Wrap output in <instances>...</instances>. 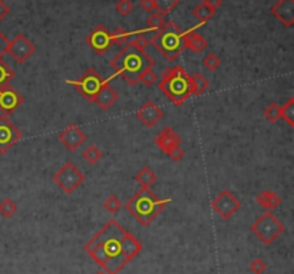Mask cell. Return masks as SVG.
<instances>
[{
  "label": "cell",
  "instance_id": "1",
  "mask_svg": "<svg viewBox=\"0 0 294 274\" xmlns=\"http://www.w3.org/2000/svg\"><path fill=\"white\" fill-rule=\"evenodd\" d=\"M84 250L106 274H119L142 251V244L116 220H109L85 244Z\"/></svg>",
  "mask_w": 294,
  "mask_h": 274
},
{
  "label": "cell",
  "instance_id": "2",
  "mask_svg": "<svg viewBox=\"0 0 294 274\" xmlns=\"http://www.w3.org/2000/svg\"><path fill=\"white\" fill-rule=\"evenodd\" d=\"M111 66L116 75H119L129 85H136L139 82V76L147 70L155 66V61L147 52L138 50L132 42H128L112 58Z\"/></svg>",
  "mask_w": 294,
  "mask_h": 274
},
{
  "label": "cell",
  "instance_id": "3",
  "mask_svg": "<svg viewBox=\"0 0 294 274\" xmlns=\"http://www.w3.org/2000/svg\"><path fill=\"white\" fill-rule=\"evenodd\" d=\"M171 203V200H164L157 197L149 188H141L136 191L125 204V210L136 218V221L148 227Z\"/></svg>",
  "mask_w": 294,
  "mask_h": 274
},
{
  "label": "cell",
  "instance_id": "4",
  "mask_svg": "<svg viewBox=\"0 0 294 274\" xmlns=\"http://www.w3.org/2000/svg\"><path fill=\"white\" fill-rule=\"evenodd\" d=\"M158 88L174 105L180 106L192 95V79L182 66H169L164 69Z\"/></svg>",
  "mask_w": 294,
  "mask_h": 274
},
{
  "label": "cell",
  "instance_id": "5",
  "mask_svg": "<svg viewBox=\"0 0 294 274\" xmlns=\"http://www.w3.org/2000/svg\"><path fill=\"white\" fill-rule=\"evenodd\" d=\"M149 42L168 62H175L185 49L184 30L174 22H167L161 30L154 33Z\"/></svg>",
  "mask_w": 294,
  "mask_h": 274
},
{
  "label": "cell",
  "instance_id": "6",
  "mask_svg": "<svg viewBox=\"0 0 294 274\" xmlns=\"http://www.w3.org/2000/svg\"><path fill=\"white\" fill-rule=\"evenodd\" d=\"M250 230L264 246H270L284 232L286 227L271 211H267L252 223Z\"/></svg>",
  "mask_w": 294,
  "mask_h": 274
},
{
  "label": "cell",
  "instance_id": "7",
  "mask_svg": "<svg viewBox=\"0 0 294 274\" xmlns=\"http://www.w3.org/2000/svg\"><path fill=\"white\" fill-rule=\"evenodd\" d=\"M53 181H55V184H58V187L63 192L73 194L75 191L84 184L85 175L75 164H72L70 161H68V162H65L62 167L55 172Z\"/></svg>",
  "mask_w": 294,
  "mask_h": 274
},
{
  "label": "cell",
  "instance_id": "8",
  "mask_svg": "<svg viewBox=\"0 0 294 274\" xmlns=\"http://www.w3.org/2000/svg\"><path fill=\"white\" fill-rule=\"evenodd\" d=\"M69 85H72L85 99H88L89 102H93L96 93L99 92V89L102 88V85L105 84V81L101 78V75L93 69L89 68L84 75L78 79V81H66Z\"/></svg>",
  "mask_w": 294,
  "mask_h": 274
},
{
  "label": "cell",
  "instance_id": "9",
  "mask_svg": "<svg viewBox=\"0 0 294 274\" xmlns=\"http://www.w3.org/2000/svg\"><path fill=\"white\" fill-rule=\"evenodd\" d=\"M211 207L223 220H228L240 210L241 200L230 190H223L212 201Z\"/></svg>",
  "mask_w": 294,
  "mask_h": 274
},
{
  "label": "cell",
  "instance_id": "10",
  "mask_svg": "<svg viewBox=\"0 0 294 274\" xmlns=\"http://www.w3.org/2000/svg\"><path fill=\"white\" fill-rule=\"evenodd\" d=\"M22 138V132L6 115H0V155H4Z\"/></svg>",
  "mask_w": 294,
  "mask_h": 274
},
{
  "label": "cell",
  "instance_id": "11",
  "mask_svg": "<svg viewBox=\"0 0 294 274\" xmlns=\"http://www.w3.org/2000/svg\"><path fill=\"white\" fill-rule=\"evenodd\" d=\"M36 46L26 35H18L7 43V52L18 64H24L33 53Z\"/></svg>",
  "mask_w": 294,
  "mask_h": 274
},
{
  "label": "cell",
  "instance_id": "12",
  "mask_svg": "<svg viewBox=\"0 0 294 274\" xmlns=\"http://www.w3.org/2000/svg\"><path fill=\"white\" fill-rule=\"evenodd\" d=\"M86 43H88L99 56L106 55L108 50L113 46L112 38H111V32L106 29V26H104V24L96 26V27L86 36Z\"/></svg>",
  "mask_w": 294,
  "mask_h": 274
},
{
  "label": "cell",
  "instance_id": "13",
  "mask_svg": "<svg viewBox=\"0 0 294 274\" xmlns=\"http://www.w3.org/2000/svg\"><path fill=\"white\" fill-rule=\"evenodd\" d=\"M23 102L24 98L10 85L0 88V111L4 115H10L12 112H15Z\"/></svg>",
  "mask_w": 294,
  "mask_h": 274
},
{
  "label": "cell",
  "instance_id": "14",
  "mask_svg": "<svg viewBox=\"0 0 294 274\" xmlns=\"http://www.w3.org/2000/svg\"><path fill=\"white\" fill-rule=\"evenodd\" d=\"M59 141L68 151H76L86 141L85 132L76 125H69L59 134Z\"/></svg>",
  "mask_w": 294,
  "mask_h": 274
},
{
  "label": "cell",
  "instance_id": "15",
  "mask_svg": "<svg viewBox=\"0 0 294 274\" xmlns=\"http://www.w3.org/2000/svg\"><path fill=\"white\" fill-rule=\"evenodd\" d=\"M136 118L147 128H152L164 118V111L155 102L147 101L144 105L136 111Z\"/></svg>",
  "mask_w": 294,
  "mask_h": 274
},
{
  "label": "cell",
  "instance_id": "16",
  "mask_svg": "<svg viewBox=\"0 0 294 274\" xmlns=\"http://www.w3.org/2000/svg\"><path fill=\"white\" fill-rule=\"evenodd\" d=\"M270 12L284 27L294 26V0H278Z\"/></svg>",
  "mask_w": 294,
  "mask_h": 274
},
{
  "label": "cell",
  "instance_id": "17",
  "mask_svg": "<svg viewBox=\"0 0 294 274\" xmlns=\"http://www.w3.org/2000/svg\"><path fill=\"white\" fill-rule=\"evenodd\" d=\"M154 142H155L157 147H159V149H162L164 154H167L171 148L181 145L182 139H181V137H180L172 128L165 127L162 131H159V132L155 135Z\"/></svg>",
  "mask_w": 294,
  "mask_h": 274
},
{
  "label": "cell",
  "instance_id": "18",
  "mask_svg": "<svg viewBox=\"0 0 294 274\" xmlns=\"http://www.w3.org/2000/svg\"><path fill=\"white\" fill-rule=\"evenodd\" d=\"M118 98H119V95H118L116 89L112 88L108 81H105V84L102 85V88H101L99 92L96 93V96H95V99H93V104H96L101 109L106 111V109H109L111 106L116 104Z\"/></svg>",
  "mask_w": 294,
  "mask_h": 274
},
{
  "label": "cell",
  "instance_id": "19",
  "mask_svg": "<svg viewBox=\"0 0 294 274\" xmlns=\"http://www.w3.org/2000/svg\"><path fill=\"white\" fill-rule=\"evenodd\" d=\"M184 43H185V47H188L194 53H201L208 46L207 39L203 35H200L195 29L184 32Z\"/></svg>",
  "mask_w": 294,
  "mask_h": 274
},
{
  "label": "cell",
  "instance_id": "20",
  "mask_svg": "<svg viewBox=\"0 0 294 274\" xmlns=\"http://www.w3.org/2000/svg\"><path fill=\"white\" fill-rule=\"evenodd\" d=\"M255 201L260 204V207H263L264 210L274 211L277 210L281 204V198L277 192L271 190L260 191L255 197Z\"/></svg>",
  "mask_w": 294,
  "mask_h": 274
},
{
  "label": "cell",
  "instance_id": "21",
  "mask_svg": "<svg viewBox=\"0 0 294 274\" xmlns=\"http://www.w3.org/2000/svg\"><path fill=\"white\" fill-rule=\"evenodd\" d=\"M135 181L138 184H141L142 188H151L155 183H157V174L152 171L149 167H144L136 175H135Z\"/></svg>",
  "mask_w": 294,
  "mask_h": 274
},
{
  "label": "cell",
  "instance_id": "22",
  "mask_svg": "<svg viewBox=\"0 0 294 274\" xmlns=\"http://www.w3.org/2000/svg\"><path fill=\"white\" fill-rule=\"evenodd\" d=\"M191 79H192V95L200 96L208 91L210 82L207 81V78L203 73H195L191 76Z\"/></svg>",
  "mask_w": 294,
  "mask_h": 274
},
{
  "label": "cell",
  "instance_id": "23",
  "mask_svg": "<svg viewBox=\"0 0 294 274\" xmlns=\"http://www.w3.org/2000/svg\"><path fill=\"white\" fill-rule=\"evenodd\" d=\"M132 35H135V33L131 32V30H126L124 27H118L116 30H113V32L111 33V38H112V43H113V45L125 46L126 43L131 42Z\"/></svg>",
  "mask_w": 294,
  "mask_h": 274
},
{
  "label": "cell",
  "instance_id": "24",
  "mask_svg": "<svg viewBox=\"0 0 294 274\" xmlns=\"http://www.w3.org/2000/svg\"><path fill=\"white\" fill-rule=\"evenodd\" d=\"M181 0H154V4H155V12H158L159 15L165 16L171 13L178 4H180Z\"/></svg>",
  "mask_w": 294,
  "mask_h": 274
},
{
  "label": "cell",
  "instance_id": "25",
  "mask_svg": "<svg viewBox=\"0 0 294 274\" xmlns=\"http://www.w3.org/2000/svg\"><path fill=\"white\" fill-rule=\"evenodd\" d=\"M214 10L208 7L204 1H201L194 10H192V15L198 19V21L201 22V23H205V22H208L214 16Z\"/></svg>",
  "mask_w": 294,
  "mask_h": 274
},
{
  "label": "cell",
  "instance_id": "26",
  "mask_svg": "<svg viewBox=\"0 0 294 274\" xmlns=\"http://www.w3.org/2000/svg\"><path fill=\"white\" fill-rule=\"evenodd\" d=\"M82 158H84L86 162H89L90 165H95L101 158H102V151L96 145H88L86 149H84L82 152Z\"/></svg>",
  "mask_w": 294,
  "mask_h": 274
},
{
  "label": "cell",
  "instance_id": "27",
  "mask_svg": "<svg viewBox=\"0 0 294 274\" xmlns=\"http://www.w3.org/2000/svg\"><path fill=\"white\" fill-rule=\"evenodd\" d=\"M13 78H15L13 69L3 61V58H0V88L10 85V81H13Z\"/></svg>",
  "mask_w": 294,
  "mask_h": 274
},
{
  "label": "cell",
  "instance_id": "28",
  "mask_svg": "<svg viewBox=\"0 0 294 274\" xmlns=\"http://www.w3.org/2000/svg\"><path fill=\"white\" fill-rule=\"evenodd\" d=\"M165 18L162 16V15H159L158 12H154V13H151V16L148 18L147 21V29L149 32H158V30H161L164 26H165Z\"/></svg>",
  "mask_w": 294,
  "mask_h": 274
},
{
  "label": "cell",
  "instance_id": "29",
  "mask_svg": "<svg viewBox=\"0 0 294 274\" xmlns=\"http://www.w3.org/2000/svg\"><path fill=\"white\" fill-rule=\"evenodd\" d=\"M280 118H283L290 127H294V98H290L283 106H280Z\"/></svg>",
  "mask_w": 294,
  "mask_h": 274
},
{
  "label": "cell",
  "instance_id": "30",
  "mask_svg": "<svg viewBox=\"0 0 294 274\" xmlns=\"http://www.w3.org/2000/svg\"><path fill=\"white\" fill-rule=\"evenodd\" d=\"M18 211V204L12 198H4L0 201V214L4 218H10L16 214Z\"/></svg>",
  "mask_w": 294,
  "mask_h": 274
},
{
  "label": "cell",
  "instance_id": "31",
  "mask_svg": "<svg viewBox=\"0 0 294 274\" xmlns=\"http://www.w3.org/2000/svg\"><path fill=\"white\" fill-rule=\"evenodd\" d=\"M104 208L108 212H111V214H116L118 211L122 208V203H121V200L116 195H111V197H108L105 200Z\"/></svg>",
  "mask_w": 294,
  "mask_h": 274
},
{
  "label": "cell",
  "instance_id": "32",
  "mask_svg": "<svg viewBox=\"0 0 294 274\" xmlns=\"http://www.w3.org/2000/svg\"><path fill=\"white\" fill-rule=\"evenodd\" d=\"M220 65H221V61H220V58L215 55V53H207L205 55V58L203 59V66L205 68V69H208V70H217L218 68H220Z\"/></svg>",
  "mask_w": 294,
  "mask_h": 274
},
{
  "label": "cell",
  "instance_id": "33",
  "mask_svg": "<svg viewBox=\"0 0 294 274\" xmlns=\"http://www.w3.org/2000/svg\"><path fill=\"white\" fill-rule=\"evenodd\" d=\"M115 9L122 18H125V16H129L131 12L134 10V3L131 0H118L115 4Z\"/></svg>",
  "mask_w": 294,
  "mask_h": 274
},
{
  "label": "cell",
  "instance_id": "34",
  "mask_svg": "<svg viewBox=\"0 0 294 274\" xmlns=\"http://www.w3.org/2000/svg\"><path fill=\"white\" fill-rule=\"evenodd\" d=\"M264 116L270 122H277L278 119H281L280 118V106L277 105L275 102H271L270 105L264 109Z\"/></svg>",
  "mask_w": 294,
  "mask_h": 274
},
{
  "label": "cell",
  "instance_id": "35",
  "mask_svg": "<svg viewBox=\"0 0 294 274\" xmlns=\"http://www.w3.org/2000/svg\"><path fill=\"white\" fill-rule=\"evenodd\" d=\"M131 42H132V45H134L138 50H141V52H147L148 46L151 45L149 39L147 38V35H144V33H136V36H135Z\"/></svg>",
  "mask_w": 294,
  "mask_h": 274
},
{
  "label": "cell",
  "instance_id": "36",
  "mask_svg": "<svg viewBox=\"0 0 294 274\" xmlns=\"http://www.w3.org/2000/svg\"><path fill=\"white\" fill-rule=\"evenodd\" d=\"M157 73L152 69H147L141 76H139V82L144 86H152L154 84H157Z\"/></svg>",
  "mask_w": 294,
  "mask_h": 274
},
{
  "label": "cell",
  "instance_id": "37",
  "mask_svg": "<svg viewBox=\"0 0 294 274\" xmlns=\"http://www.w3.org/2000/svg\"><path fill=\"white\" fill-rule=\"evenodd\" d=\"M266 269H267V264H266L261 258L252 260L250 267H249V270H250L252 274H263L266 272Z\"/></svg>",
  "mask_w": 294,
  "mask_h": 274
},
{
  "label": "cell",
  "instance_id": "38",
  "mask_svg": "<svg viewBox=\"0 0 294 274\" xmlns=\"http://www.w3.org/2000/svg\"><path fill=\"white\" fill-rule=\"evenodd\" d=\"M167 155H168L172 161H177V162H178V161H182V158H184V155H185V151L181 148V145H178V147L171 148L168 152H167Z\"/></svg>",
  "mask_w": 294,
  "mask_h": 274
},
{
  "label": "cell",
  "instance_id": "39",
  "mask_svg": "<svg viewBox=\"0 0 294 274\" xmlns=\"http://www.w3.org/2000/svg\"><path fill=\"white\" fill-rule=\"evenodd\" d=\"M139 6H141V9L145 10L147 13H154V12H155L154 0H141V1H139Z\"/></svg>",
  "mask_w": 294,
  "mask_h": 274
},
{
  "label": "cell",
  "instance_id": "40",
  "mask_svg": "<svg viewBox=\"0 0 294 274\" xmlns=\"http://www.w3.org/2000/svg\"><path fill=\"white\" fill-rule=\"evenodd\" d=\"M7 38L1 33V30H0V58H3V55L7 52Z\"/></svg>",
  "mask_w": 294,
  "mask_h": 274
},
{
  "label": "cell",
  "instance_id": "41",
  "mask_svg": "<svg viewBox=\"0 0 294 274\" xmlns=\"http://www.w3.org/2000/svg\"><path fill=\"white\" fill-rule=\"evenodd\" d=\"M10 13V6H7L3 0H0V22Z\"/></svg>",
  "mask_w": 294,
  "mask_h": 274
},
{
  "label": "cell",
  "instance_id": "42",
  "mask_svg": "<svg viewBox=\"0 0 294 274\" xmlns=\"http://www.w3.org/2000/svg\"><path fill=\"white\" fill-rule=\"evenodd\" d=\"M208 7H211L214 12H217V9L223 4V0H203Z\"/></svg>",
  "mask_w": 294,
  "mask_h": 274
},
{
  "label": "cell",
  "instance_id": "43",
  "mask_svg": "<svg viewBox=\"0 0 294 274\" xmlns=\"http://www.w3.org/2000/svg\"><path fill=\"white\" fill-rule=\"evenodd\" d=\"M95 274H106V273L104 272V270H102V272H98V273H95Z\"/></svg>",
  "mask_w": 294,
  "mask_h": 274
}]
</instances>
